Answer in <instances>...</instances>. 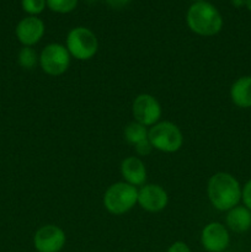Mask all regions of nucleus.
<instances>
[{"mask_svg":"<svg viewBox=\"0 0 251 252\" xmlns=\"http://www.w3.org/2000/svg\"><path fill=\"white\" fill-rule=\"evenodd\" d=\"M21 6L30 16H37L47 6L46 0H21Z\"/></svg>","mask_w":251,"mask_h":252,"instance_id":"18","label":"nucleus"},{"mask_svg":"<svg viewBox=\"0 0 251 252\" xmlns=\"http://www.w3.org/2000/svg\"><path fill=\"white\" fill-rule=\"evenodd\" d=\"M246 7L251 11V0H246Z\"/></svg>","mask_w":251,"mask_h":252,"instance_id":"24","label":"nucleus"},{"mask_svg":"<svg viewBox=\"0 0 251 252\" xmlns=\"http://www.w3.org/2000/svg\"><path fill=\"white\" fill-rule=\"evenodd\" d=\"M209 201L218 211H230L238 206L241 199V189L238 180L228 172H217L209 179L208 187Z\"/></svg>","mask_w":251,"mask_h":252,"instance_id":"1","label":"nucleus"},{"mask_svg":"<svg viewBox=\"0 0 251 252\" xmlns=\"http://www.w3.org/2000/svg\"><path fill=\"white\" fill-rule=\"evenodd\" d=\"M189 30L199 36H214L223 27V17L214 5L208 1L193 2L186 15Z\"/></svg>","mask_w":251,"mask_h":252,"instance_id":"2","label":"nucleus"},{"mask_svg":"<svg viewBox=\"0 0 251 252\" xmlns=\"http://www.w3.org/2000/svg\"><path fill=\"white\" fill-rule=\"evenodd\" d=\"M231 4L235 7H241L245 5L246 6V0H231Z\"/></svg>","mask_w":251,"mask_h":252,"instance_id":"23","label":"nucleus"},{"mask_svg":"<svg viewBox=\"0 0 251 252\" xmlns=\"http://www.w3.org/2000/svg\"><path fill=\"white\" fill-rule=\"evenodd\" d=\"M241 198L246 208L251 211V180L246 182L244 189H241Z\"/></svg>","mask_w":251,"mask_h":252,"instance_id":"19","label":"nucleus"},{"mask_svg":"<svg viewBox=\"0 0 251 252\" xmlns=\"http://www.w3.org/2000/svg\"><path fill=\"white\" fill-rule=\"evenodd\" d=\"M132 112L135 122L148 127L157 125L161 116V107L154 96L149 94H140L133 101Z\"/></svg>","mask_w":251,"mask_h":252,"instance_id":"7","label":"nucleus"},{"mask_svg":"<svg viewBox=\"0 0 251 252\" xmlns=\"http://www.w3.org/2000/svg\"><path fill=\"white\" fill-rule=\"evenodd\" d=\"M229 233L220 223H211L204 226L201 234V244L207 252H224L229 246Z\"/></svg>","mask_w":251,"mask_h":252,"instance_id":"9","label":"nucleus"},{"mask_svg":"<svg viewBox=\"0 0 251 252\" xmlns=\"http://www.w3.org/2000/svg\"><path fill=\"white\" fill-rule=\"evenodd\" d=\"M15 33L20 43L25 47H31L43 37L44 24L37 16H26L17 24Z\"/></svg>","mask_w":251,"mask_h":252,"instance_id":"11","label":"nucleus"},{"mask_svg":"<svg viewBox=\"0 0 251 252\" xmlns=\"http://www.w3.org/2000/svg\"><path fill=\"white\" fill-rule=\"evenodd\" d=\"M224 252H229V251H224Z\"/></svg>","mask_w":251,"mask_h":252,"instance_id":"26","label":"nucleus"},{"mask_svg":"<svg viewBox=\"0 0 251 252\" xmlns=\"http://www.w3.org/2000/svg\"><path fill=\"white\" fill-rule=\"evenodd\" d=\"M230 97L238 107H251V76H241L231 85Z\"/></svg>","mask_w":251,"mask_h":252,"instance_id":"13","label":"nucleus"},{"mask_svg":"<svg viewBox=\"0 0 251 252\" xmlns=\"http://www.w3.org/2000/svg\"><path fill=\"white\" fill-rule=\"evenodd\" d=\"M226 225L235 233H245L251 228V211L246 207H234L226 216Z\"/></svg>","mask_w":251,"mask_h":252,"instance_id":"14","label":"nucleus"},{"mask_svg":"<svg viewBox=\"0 0 251 252\" xmlns=\"http://www.w3.org/2000/svg\"><path fill=\"white\" fill-rule=\"evenodd\" d=\"M148 139L153 148L165 153L177 152L184 143L180 128L169 121L153 126L148 132Z\"/></svg>","mask_w":251,"mask_h":252,"instance_id":"4","label":"nucleus"},{"mask_svg":"<svg viewBox=\"0 0 251 252\" xmlns=\"http://www.w3.org/2000/svg\"><path fill=\"white\" fill-rule=\"evenodd\" d=\"M134 147H135V152H137L139 155H142V157H145V155L150 154V152H152V149H153L149 139L143 140V142H140L139 144L134 145Z\"/></svg>","mask_w":251,"mask_h":252,"instance_id":"20","label":"nucleus"},{"mask_svg":"<svg viewBox=\"0 0 251 252\" xmlns=\"http://www.w3.org/2000/svg\"><path fill=\"white\" fill-rule=\"evenodd\" d=\"M166 252H191V249L184 241H176L167 249Z\"/></svg>","mask_w":251,"mask_h":252,"instance_id":"21","label":"nucleus"},{"mask_svg":"<svg viewBox=\"0 0 251 252\" xmlns=\"http://www.w3.org/2000/svg\"><path fill=\"white\" fill-rule=\"evenodd\" d=\"M65 241V233L53 224L41 226L33 236V246L37 252H61Z\"/></svg>","mask_w":251,"mask_h":252,"instance_id":"8","label":"nucleus"},{"mask_svg":"<svg viewBox=\"0 0 251 252\" xmlns=\"http://www.w3.org/2000/svg\"><path fill=\"white\" fill-rule=\"evenodd\" d=\"M121 172L125 182L132 186H142L147 180V170L144 162L135 157L126 158L121 164Z\"/></svg>","mask_w":251,"mask_h":252,"instance_id":"12","label":"nucleus"},{"mask_svg":"<svg viewBox=\"0 0 251 252\" xmlns=\"http://www.w3.org/2000/svg\"><path fill=\"white\" fill-rule=\"evenodd\" d=\"M66 49L69 54L79 61H88L96 54L98 41L96 34L86 27H75L66 36Z\"/></svg>","mask_w":251,"mask_h":252,"instance_id":"5","label":"nucleus"},{"mask_svg":"<svg viewBox=\"0 0 251 252\" xmlns=\"http://www.w3.org/2000/svg\"><path fill=\"white\" fill-rule=\"evenodd\" d=\"M138 202V191L127 182L111 185L103 196V206L115 216L127 213Z\"/></svg>","mask_w":251,"mask_h":252,"instance_id":"3","label":"nucleus"},{"mask_svg":"<svg viewBox=\"0 0 251 252\" xmlns=\"http://www.w3.org/2000/svg\"><path fill=\"white\" fill-rule=\"evenodd\" d=\"M130 0H106L108 5H110L112 9H122V7L127 6L129 4Z\"/></svg>","mask_w":251,"mask_h":252,"instance_id":"22","label":"nucleus"},{"mask_svg":"<svg viewBox=\"0 0 251 252\" xmlns=\"http://www.w3.org/2000/svg\"><path fill=\"white\" fill-rule=\"evenodd\" d=\"M125 138L129 144L137 145L143 140L148 139V130L143 125L138 122H132L126 127Z\"/></svg>","mask_w":251,"mask_h":252,"instance_id":"15","label":"nucleus"},{"mask_svg":"<svg viewBox=\"0 0 251 252\" xmlns=\"http://www.w3.org/2000/svg\"><path fill=\"white\" fill-rule=\"evenodd\" d=\"M194 2H198V1H204V0H193Z\"/></svg>","mask_w":251,"mask_h":252,"instance_id":"25","label":"nucleus"},{"mask_svg":"<svg viewBox=\"0 0 251 252\" xmlns=\"http://www.w3.org/2000/svg\"><path fill=\"white\" fill-rule=\"evenodd\" d=\"M47 6L57 14H68L78 5V0H46Z\"/></svg>","mask_w":251,"mask_h":252,"instance_id":"17","label":"nucleus"},{"mask_svg":"<svg viewBox=\"0 0 251 252\" xmlns=\"http://www.w3.org/2000/svg\"><path fill=\"white\" fill-rule=\"evenodd\" d=\"M166 191L159 185H145L138 191V203L148 212H160L167 206Z\"/></svg>","mask_w":251,"mask_h":252,"instance_id":"10","label":"nucleus"},{"mask_svg":"<svg viewBox=\"0 0 251 252\" xmlns=\"http://www.w3.org/2000/svg\"><path fill=\"white\" fill-rule=\"evenodd\" d=\"M17 61H19V64L22 68L27 69V70H31V69H33L34 66L37 65V62H38L39 59L33 48L24 46V48L20 49Z\"/></svg>","mask_w":251,"mask_h":252,"instance_id":"16","label":"nucleus"},{"mask_svg":"<svg viewBox=\"0 0 251 252\" xmlns=\"http://www.w3.org/2000/svg\"><path fill=\"white\" fill-rule=\"evenodd\" d=\"M70 64V54L65 46L51 43L46 46L39 56V65L42 70L52 76H58L65 73Z\"/></svg>","mask_w":251,"mask_h":252,"instance_id":"6","label":"nucleus"}]
</instances>
